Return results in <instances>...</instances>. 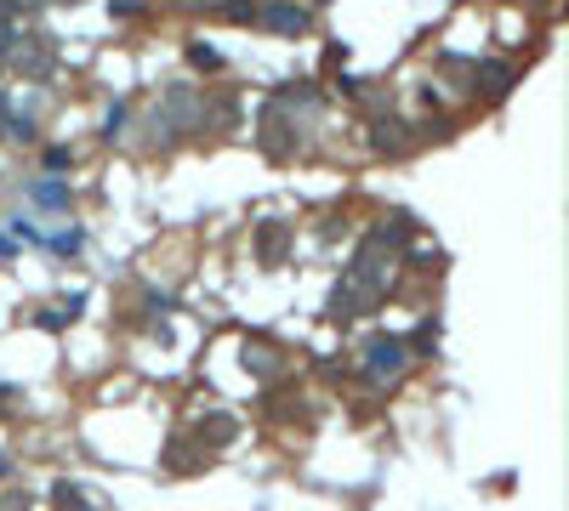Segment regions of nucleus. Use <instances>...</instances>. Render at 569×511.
<instances>
[{
    "mask_svg": "<svg viewBox=\"0 0 569 511\" xmlns=\"http://www.w3.org/2000/svg\"><path fill=\"white\" fill-rule=\"evenodd\" d=\"M245 364H251L257 375H268V370H274V352H268V347H245Z\"/></svg>",
    "mask_w": 569,
    "mask_h": 511,
    "instance_id": "nucleus-4",
    "label": "nucleus"
},
{
    "mask_svg": "<svg viewBox=\"0 0 569 511\" xmlns=\"http://www.w3.org/2000/svg\"><path fill=\"white\" fill-rule=\"evenodd\" d=\"M35 199H40V204H63L69 194H63L58 183H40V188H35Z\"/></svg>",
    "mask_w": 569,
    "mask_h": 511,
    "instance_id": "nucleus-5",
    "label": "nucleus"
},
{
    "mask_svg": "<svg viewBox=\"0 0 569 511\" xmlns=\"http://www.w3.org/2000/svg\"><path fill=\"white\" fill-rule=\"evenodd\" d=\"M268 23H274V29H285V35H302V29H308V12H302V7H268Z\"/></svg>",
    "mask_w": 569,
    "mask_h": 511,
    "instance_id": "nucleus-2",
    "label": "nucleus"
},
{
    "mask_svg": "<svg viewBox=\"0 0 569 511\" xmlns=\"http://www.w3.org/2000/svg\"><path fill=\"white\" fill-rule=\"evenodd\" d=\"M399 370H405V341H370L364 347V375L387 381V375H399Z\"/></svg>",
    "mask_w": 569,
    "mask_h": 511,
    "instance_id": "nucleus-1",
    "label": "nucleus"
},
{
    "mask_svg": "<svg viewBox=\"0 0 569 511\" xmlns=\"http://www.w3.org/2000/svg\"><path fill=\"white\" fill-rule=\"evenodd\" d=\"M280 250H285V227H268L262 234V262H280Z\"/></svg>",
    "mask_w": 569,
    "mask_h": 511,
    "instance_id": "nucleus-3",
    "label": "nucleus"
}]
</instances>
